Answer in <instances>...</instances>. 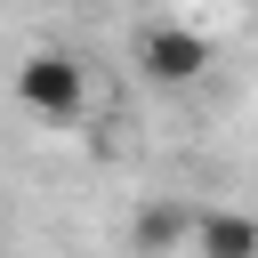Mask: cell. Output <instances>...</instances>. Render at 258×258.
Segmentation results:
<instances>
[{"label":"cell","instance_id":"cell-1","mask_svg":"<svg viewBox=\"0 0 258 258\" xmlns=\"http://www.w3.org/2000/svg\"><path fill=\"white\" fill-rule=\"evenodd\" d=\"M16 105L32 113V121H73L81 105H89V81H81V56H64V48H32L24 64H16Z\"/></svg>","mask_w":258,"mask_h":258},{"label":"cell","instance_id":"cell-2","mask_svg":"<svg viewBox=\"0 0 258 258\" xmlns=\"http://www.w3.org/2000/svg\"><path fill=\"white\" fill-rule=\"evenodd\" d=\"M137 64H145V81H161V89H185V81H202V64H210V40H202L194 24H145V40H137Z\"/></svg>","mask_w":258,"mask_h":258},{"label":"cell","instance_id":"cell-3","mask_svg":"<svg viewBox=\"0 0 258 258\" xmlns=\"http://www.w3.org/2000/svg\"><path fill=\"white\" fill-rule=\"evenodd\" d=\"M185 250L194 258H258V218H242V210H194Z\"/></svg>","mask_w":258,"mask_h":258},{"label":"cell","instance_id":"cell-4","mask_svg":"<svg viewBox=\"0 0 258 258\" xmlns=\"http://www.w3.org/2000/svg\"><path fill=\"white\" fill-rule=\"evenodd\" d=\"M185 226H194V202H153V210L137 218L129 250H137V258H161V250H177V242H185Z\"/></svg>","mask_w":258,"mask_h":258}]
</instances>
